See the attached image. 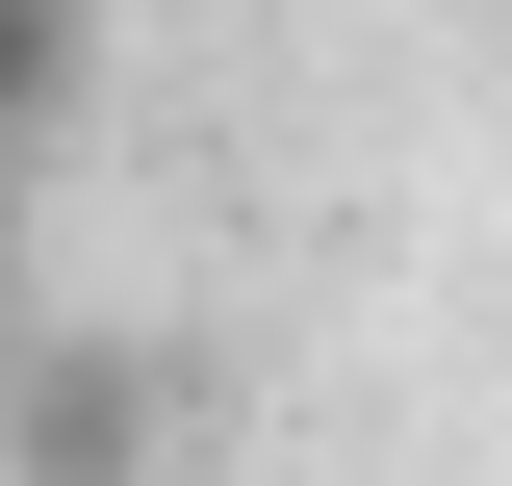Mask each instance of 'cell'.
Returning a JSON list of instances; mask_svg holds the SVG:
<instances>
[{
	"mask_svg": "<svg viewBox=\"0 0 512 486\" xmlns=\"http://www.w3.org/2000/svg\"><path fill=\"white\" fill-rule=\"evenodd\" d=\"M26 282H52V256H26V154H0V333H26Z\"/></svg>",
	"mask_w": 512,
	"mask_h": 486,
	"instance_id": "3957f363",
	"label": "cell"
},
{
	"mask_svg": "<svg viewBox=\"0 0 512 486\" xmlns=\"http://www.w3.org/2000/svg\"><path fill=\"white\" fill-rule=\"evenodd\" d=\"M103 103V0H0V154H52Z\"/></svg>",
	"mask_w": 512,
	"mask_h": 486,
	"instance_id": "7a4b0ae2",
	"label": "cell"
},
{
	"mask_svg": "<svg viewBox=\"0 0 512 486\" xmlns=\"http://www.w3.org/2000/svg\"><path fill=\"white\" fill-rule=\"evenodd\" d=\"M128 461H154V384L26 307V333H0V486H128Z\"/></svg>",
	"mask_w": 512,
	"mask_h": 486,
	"instance_id": "6da1fadb",
	"label": "cell"
}]
</instances>
